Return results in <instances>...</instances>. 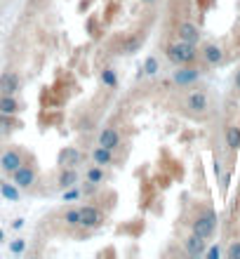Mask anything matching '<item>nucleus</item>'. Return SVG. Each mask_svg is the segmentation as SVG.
<instances>
[{"label":"nucleus","mask_w":240,"mask_h":259,"mask_svg":"<svg viewBox=\"0 0 240 259\" xmlns=\"http://www.w3.org/2000/svg\"><path fill=\"white\" fill-rule=\"evenodd\" d=\"M12 226H14V229H21V226H24V219H17Z\"/></svg>","instance_id":"obj_30"},{"label":"nucleus","mask_w":240,"mask_h":259,"mask_svg":"<svg viewBox=\"0 0 240 259\" xmlns=\"http://www.w3.org/2000/svg\"><path fill=\"white\" fill-rule=\"evenodd\" d=\"M165 57H167L174 66L196 64V59H198V48H196V45H191V42L177 40V42H170V45L165 48Z\"/></svg>","instance_id":"obj_1"},{"label":"nucleus","mask_w":240,"mask_h":259,"mask_svg":"<svg viewBox=\"0 0 240 259\" xmlns=\"http://www.w3.org/2000/svg\"><path fill=\"white\" fill-rule=\"evenodd\" d=\"M200 57H203V62L207 66H219L224 62V50L217 45V42H207L205 48L200 50Z\"/></svg>","instance_id":"obj_12"},{"label":"nucleus","mask_w":240,"mask_h":259,"mask_svg":"<svg viewBox=\"0 0 240 259\" xmlns=\"http://www.w3.org/2000/svg\"><path fill=\"white\" fill-rule=\"evenodd\" d=\"M24 247H26V243H24V240H14L12 243V252H24Z\"/></svg>","instance_id":"obj_27"},{"label":"nucleus","mask_w":240,"mask_h":259,"mask_svg":"<svg viewBox=\"0 0 240 259\" xmlns=\"http://www.w3.org/2000/svg\"><path fill=\"white\" fill-rule=\"evenodd\" d=\"M104 222H106V214H104L97 205H85V207H80V226L85 231H97V229H102Z\"/></svg>","instance_id":"obj_3"},{"label":"nucleus","mask_w":240,"mask_h":259,"mask_svg":"<svg viewBox=\"0 0 240 259\" xmlns=\"http://www.w3.org/2000/svg\"><path fill=\"white\" fill-rule=\"evenodd\" d=\"M191 231L203 236V238H212L214 231H217V214H214L212 207H205V210L200 212L198 217L191 222Z\"/></svg>","instance_id":"obj_2"},{"label":"nucleus","mask_w":240,"mask_h":259,"mask_svg":"<svg viewBox=\"0 0 240 259\" xmlns=\"http://www.w3.org/2000/svg\"><path fill=\"white\" fill-rule=\"evenodd\" d=\"M99 78H102V82L106 85L109 90H113L118 85V73H116V68L113 66H106L102 68V73H99Z\"/></svg>","instance_id":"obj_20"},{"label":"nucleus","mask_w":240,"mask_h":259,"mask_svg":"<svg viewBox=\"0 0 240 259\" xmlns=\"http://www.w3.org/2000/svg\"><path fill=\"white\" fill-rule=\"evenodd\" d=\"M92 160H94L97 165H102V167H109V165H113V151L104 149V146L97 144L94 149H92Z\"/></svg>","instance_id":"obj_16"},{"label":"nucleus","mask_w":240,"mask_h":259,"mask_svg":"<svg viewBox=\"0 0 240 259\" xmlns=\"http://www.w3.org/2000/svg\"><path fill=\"white\" fill-rule=\"evenodd\" d=\"M3 240H5V233H3V231H0V243H3Z\"/></svg>","instance_id":"obj_31"},{"label":"nucleus","mask_w":240,"mask_h":259,"mask_svg":"<svg viewBox=\"0 0 240 259\" xmlns=\"http://www.w3.org/2000/svg\"><path fill=\"white\" fill-rule=\"evenodd\" d=\"M181 245H184V252L191 254V257H200V254H205L207 250V238L198 236V233H188L184 240H181Z\"/></svg>","instance_id":"obj_8"},{"label":"nucleus","mask_w":240,"mask_h":259,"mask_svg":"<svg viewBox=\"0 0 240 259\" xmlns=\"http://www.w3.org/2000/svg\"><path fill=\"white\" fill-rule=\"evenodd\" d=\"M120 142H123L120 130L113 127V125L104 127L102 132H99V139H97V144H99V146H104V149H109V151H116L118 146H120Z\"/></svg>","instance_id":"obj_9"},{"label":"nucleus","mask_w":240,"mask_h":259,"mask_svg":"<svg viewBox=\"0 0 240 259\" xmlns=\"http://www.w3.org/2000/svg\"><path fill=\"white\" fill-rule=\"evenodd\" d=\"M141 3H149V5H151V3H156V0H141Z\"/></svg>","instance_id":"obj_32"},{"label":"nucleus","mask_w":240,"mask_h":259,"mask_svg":"<svg viewBox=\"0 0 240 259\" xmlns=\"http://www.w3.org/2000/svg\"><path fill=\"white\" fill-rule=\"evenodd\" d=\"M80 196H82V189L71 186V189H66V193H64V200H78Z\"/></svg>","instance_id":"obj_26"},{"label":"nucleus","mask_w":240,"mask_h":259,"mask_svg":"<svg viewBox=\"0 0 240 259\" xmlns=\"http://www.w3.org/2000/svg\"><path fill=\"white\" fill-rule=\"evenodd\" d=\"M226 257L228 259H240V240H233L226 250Z\"/></svg>","instance_id":"obj_25"},{"label":"nucleus","mask_w":240,"mask_h":259,"mask_svg":"<svg viewBox=\"0 0 240 259\" xmlns=\"http://www.w3.org/2000/svg\"><path fill=\"white\" fill-rule=\"evenodd\" d=\"M233 85H235V90H240V68H238V73H235V78H233Z\"/></svg>","instance_id":"obj_29"},{"label":"nucleus","mask_w":240,"mask_h":259,"mask_svg":"<svg viewBox=\"0 0 240 259\" xmlns=\"http://www.w3.org/2000/svg\"><path fill=\"white\" fill-rule=\"evenodd\" d=\"M85 179L87 182H92V184H102L104 179H106V172H104L102 165H92V167H87V172H85Z\"/></svg>","instance_id":"obj_19"},{"label":"nucleus","mask_w":240,"mask_h":259,"mask_svg":"<svg viewBox=\"0 0 240 259\" xmlns=\"http://www.w3.org/2000/svg\"><path fill=\"white\" fill-rule=\"evenodd\" d=\"M224 139H226V146L231 151H238L240 149V125H228L224 130Z\"/></svg>","instance_id":"obj_18"},{"label":"nucleus","mask_w":240,"mask_h":259,"mask_svg":"<svg viewBox=\"0 0 240 259\" xmlns=\"http://www.w3.org/2000/svg\"><path fill=\"white\" fill-rule=\"evenodd\" d=\"M0 193H3L7 200H19V186H17V184H7V182H0Z\"/></svg>","instance_id":"obj_22"},{"label":"nucleus","mask_w":240,"mask_h":259,"mask_svg":"<svg viewBox=\"0 0 240 259\" xmlns=\"http://www.w3.org/2000/svg\"><path fill=\"white\" fill-rule=\"evenodd\" d=\"M78 184V170L76 167H62L59 175H57V189H71V186Z\"/></svg>","instance_id":"obj_14"},{"label":"nucleus","mask_w":240,"mask_h":259,"mask_svg":"<svg viewBox=\"0 0 240 259\" xmlns=\"http://www.w3.org/2000/svg\"><path fill=\"white\" fill-rule=\"evenodd\" d=\"M12 182L19 189H31L35 184V167H33V158L26 156V163H21L17 170L12 172Z\"/></svg>","instance_id":"obj_4"},{"label":"nucleus","mask_w":240,"mask_h":259,"mask_svg":"<svg viewBox=\"0 0 240 259\" xmlns=\"http://www.w3.org/2000/svg\"><path fill=\"white\" fill-rule=\"evenodd\" d=\"M200 78V71L193 64H184V66H179L177 71H174V75H172V80H174V85L177 88H188V85H196Z\"/></svg>","instance_id":"obj_6"},{"label":"nucleus","mask_w":240,"mask_h":259,"mask_svg":"<svg viewBox=\"0 0 240 259\" xmlns=\"http://www.w3.org/2000/svg\"><path fill=\"white\" fill-rule=\"evenodd\" d=\"M19 75L14 71H5L0 73V95H17L19 92Z\"/></svg>","instance_id":"obj_13"},{"label":"nucleus","mask_w":240,"mask_h":259,"mask_svg":"<svg viewBox=\"0 0 240 259\" xmlns=\"http://www.w3.org/2000/svg\"><path fill=\"white\" fill-rule=\"evenodd\" d=\"M19 111H21V102H17L14 95H0V113L17 116Z\"/></svg>","instance_id":"obj_15"},{"label":"nucleus","mask_w":240,"mask_h":259,"mask_svg":"<svg viewBox=\"0 0 240 259\" xmlns=\"http://www.w3.org/2000/svg\"><path fill=\"white\" fill-rule=\"evenodd\" d=\"M64 222H66L69 226H80V207H71V210H66Z\"/></svg>","instance_id":"obj_23"},{"label":"nucleus","mask_w":240,"mask_h":259,"mask_svg":"<svg viewBox=\"0 0 240 259\" xmlns=\"http://www.w3.org/2000/svg\"><path fill=\"white\" fill-rule=\"evenodd\" d=\"M80 160H82V153L76 149V146H66V149H62L59 156H57L59 167H78Z\"/></svg>","instance_id":"obj_11"},{"label":"nucleus","mask_w":240,"mask_h":259,"mask_svg":"<svg viewBox=\"0 0 240 259\" xmlns=\"http://www.w3.org/2000/svg\"><path fill=\"white\" fill-rule=\"evenodd\" d=\"M184 106L191 113H205L207 109H210V99H207V95L203 92V90H193V92H188L184 99Z\"/></svg>","instance_id":"obj_7"},{"label":"nucleus","mask_w":240,"mask_h":259,"mask_svg":"<svg viewBox=\"0 0 240 259\" xmlns=\"http://www.w3.org/2000/svg\"><path fill=\"white\" fill-rule=\"evenodd\" d=\"M141 45H144V35L137 33V35H132V38H127V42H125L123 52H125V55H134V52H137Z\"/></svg>","instance_id":"obj_21"},{"label":"nucleus","mask_w":240,"mask_h":259,"mask_svg":"<svg viewBox=\"0 0 240 259\" xmlns=\"http://www.w3.org/2000/svg\"><path fill=\"white\" fill-rule=\"evenodd\" d=\"M177 35H179V40L191 42V45H198L200 42V28L193 21H181L177 26Z\"/></svg>","instance_id":"obj_10"},{"label":"nucleus","mask_w":240,"mask_h":259,"mask_svg":"<svg viewBox=\"0 0 240 259\" xmlns=\"http://www.w3.org/2000/svg\"><path fill=\"white\" fill-rule=\"evenodd\" d=\"M144 73L146 75H156V73H158V59H156V57H149V59L144 62Z\"/></svg>","instance_id":"obj_24"},{"label":"nucleus","mask_w":240,"mask_h":259,"mask_svg":"<svg viewBox=\"0 0 240 259\" xmlns=\"http://www.w3.org/2000/svg\"><path fill=\"white\" fill-rule=\"evenodd\" d=\"M205 254L210 259H214V257H219V254H221V250H219V247H212V250H205Z\"/></svg>","instance_id":"obj_28"},{"label":"nucleus","mask_w":240,"mask_h":259,"mask_svg":"<svg viewBox=\"0 0 240 259\" xmlns=\"http://www.w3.org/2000/svg\"><path fill=\"white\" fill-rule=\"evenodd\" d=\"M24 163V151L12 146V149H7L0 153V170L5 172V175H12L19 165Z\"/></svg>","instance_id":"obj_5"},{"label":"nucleus","mask_w":240,"mask_h":259,"mask_svg":"<svg viewBox=\"0 0 240 259\" xmlns=\"http://www.w3.org/2000/svg\"><path fill=\"white\" fill-rule=\"evenodd\" d=\"M21 127V120H17L14 116H7V113H0V137L12 135L14 130Z\"/></svg>","instance_id":"obj_17"}]
</instances>
